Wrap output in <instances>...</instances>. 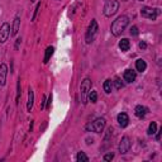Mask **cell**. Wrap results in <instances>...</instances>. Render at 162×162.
Listing matches in <instances>:
<instances>
[{"label":"cell","instance_id":"obj_16","mask_svg":"<svg viewBox=\"0 0 162 162\" xmlns=\"http://www.w3.org/2000/svg\"><path fill=\"white\" fill-rule=\"evenodd\" d=\"M129 47H131V42H129V39L122 38V41L119 42V48H121L123 52H125V51L129 49Z\"/></svg>","mask_w":162,"mask_h":162},{"label":"cell","instance_id":"obj_25","mask_svg":"<svg viewBox=\"0 0 162 162\" xmlns=\"http://www.w3.org/2000/svg\"><path fill=\"white\" fill-rule=\"evenodd\" d=\"M114 158V153H106L105 156H104V161H112Z\"/></svg>","mask_w":162,"mask_h":162},{"label":"cell","instance_id":"obj_9","mask_svg":"<svg viewBox=\"0 0 162 162\" xmlns=\"http://www.w3.org/2000/svg\"><path fill=\"white\" fill-rule=\"evenodd\" d=\"M6 75H8V66L5 63L0 65V86L6 84Z\"/></svg>","mask_w":162,"mask_h":162},{"label":"cell","instance_id":"obj_11","mask_svg":"<svg viewBox=\"0 0 162 162\" xmlns=\"http://www.w3.org/2000/svg\"><path fill=\"white\" fill-rule=\"evenodd\" d=\"M123 77H124V80L127 81V82H134V80H136V77H137V73H136V71H133V70H125V72H124V75H123Z\"/></svg>","mask_w":162,"mask_h":162},{"label":"cell","instance_id":"obj_20","mask_svg":"<svg viewBox=\"0 0 162 162\" xmlns=\"http://www.w3.org/2000/svg\"><path fill=\"white\" fill-rule=\"evenodd\" d=\"M76 160H77L79 162H88V161H89V157L86 156L84 152H79L77 156H76Z\"/></svg>","mask_w":162,"mask_h":162},{"label":"cell","instance_id":"obj_31","mask_svg":"<svg viewBox=\"0 0 162 162\" xmlns=\"http://www.w3.org/2000/svg\"><path fill=\"white\" fill-rule=\"evenodd\" d=\"M30 2H32V3H34V2H36V0H30Z\"/></svg>","mask_w":162,"mask_h":162},{"label":"cell","instance_id":"obj_14","mask_svg":"<svg viewBox=\"0 0 162 162\" xmlns=\"http://www.w3.org/2000/svg\"><path fill=\"white\" fill-rule=\"evenodd\" d=\"M19 27H20V17L17 15L14 18V22H13V27H12V33H10V36H17L18 30H19Z\"/></svg>","mask_w":162,"mask_h":162},{"label":"cell","instance_id":"obj_28","mask_svg":"<svg viewBox=\"0 0 162 162\" xmlns=\"http://www.w3.org/2000/svg\"><path fill=\"white\" fill-rule=\"evenodd\" d=\"M45 103H46V98H45V96H42V104H41V108H42V109L45 108Z\"/></svg>","mask_w":162,"mask_h":162},{"label":"cell","instance_id":"obj_33","mask_svg":"<svg viewBox=\"0 0 162 162\" xmlns=\"http://www.w3.org/2000/svg\"><path fill=\"white\" fill-rule=\"evenodd\" d=\"M139 2H144V0H139Z\"/></svg>","mask_w":162,"mask_h":162},{"label":"cell","instance_id":"obj_27","mask_svg":"<svg viewBox=\"0 0 162 162\" xmlns=\"http://www.w3.org/2000/svg\"><path fill=\"white\" fill-rule=\"evenodd\" d=\"M138 46H139V48H141V49H146V48H147V43L142 41V42H139Z\"/></svg>","mask_w":162,"mask_h":162},{"label":"cell","instance_id":"obj_13","mask_svg":"<svg viewBox=\"0 0 162 162\" xmlns=\"http://www.w3.org/2000/svg\"><path fill=\"white\" fill-rule=\"evenodd\" d=\"M33 103H34V93H33V90L29 88V90H28V101H27V109H28V112L32 110V108H33Z\"/></svg>","mask_w":162,"mask_h":162},{"label":"cell","instance_id":"obj_4","mask_svg":"<svg viewBox=\"0 0 162 162\" xmlns=\"http://www.w3.org/2000/svg\"><path fill=\"white\" fill-rule=\"evenodd\" d=\"M96 33H98V22H96L95 19H93L91 23L89 24L88 32H86V34H85V41H86L88 45H90V43L94 41Z\"/></svg>","mask_w":162,"mask_h":162},{"label":"cell","instance_id":"obj_32","mask_svg":"<svg viewBox=\"0 0 162 162\" xmlns=\"http://www.w3.org/2000/svg\"><path fill=\"white\" fill-rule=\"evenodd\" d=\"M122 2H128V0H122Z\"/></svg>","mask_w":162,"mask_h":162},{"label":"cell","instance_id":"obj_26","mask_svg":"<svg viewBox=\"0 0 162 162\" xmlns=\"http://www.w3.org/2000/svg\"><path fill=\"white\" fill-rule=\"evenodd\" d=\"M131 34H132V36H138V28H137L136 26H133V27L131 28Z\"/></svg>","mask_w":162,"mask_h":162},{"label":"cell","instance_id":"obj_12","mask_svg":"<svg viewBox=\"0 0 162 162\" xmlns=\"http://www.w3.org/2000/svg\"><path fill=\"white\" fill-rule=\"evenodd\" d=\"M147 113H148V108H146V106H143V105H137L136 109H134V114H136L138 118H144Z\"/></svg>","mask_w":162,"mask_h":162},{"label":"cell","instance_id":"obj_7","mask_svg":"<svg viewBox=\"0 0 162 162\" xmlns=\"http://www.w3.org/2000/svg\"><path fill=\"white\" fill-rule=\"evenodd\" d=\"M131 147H132V142H131V139H129V137L128 136H124L123 138H122V141H121V143H119V152L122 153V155H124V153H127L129 149H131Z\"/></svg>","mask_w":162,"mask_h":162},{"label":"cell","instance_id":"obj_30","mask_svg":"<svg viewBox=\"0 0 162 162\" xmlns=\"http://www.w3.org/2000/svg\"><path fill=\"white\" fill-rule=\"evenodd\" d=\"M161 132H162V128L157 132V137H156V138H157V141H160V138H161Z\"/></svg>","mask_w":162,"mask_h":162},{"label":"cell","instance_id":"obj_10","mask_svg":"<svg viewBox=\"0 0 162 162\" xmlns=\"http://www.w3.org/2000/svg\"><path fill=\"white\" fill-rule=\"evenodd\" d=\"M117 119H118V123H119V125L122 128H125L129 124V117L125 113H119V114H118Z\"/></svg>","mask_w":162,"mask_h":162},{"label":"cell","instance_id":"obj_23","mask_svg":"<svg viewBox=\"0 0 162 162\" xmlns=\"http://www.w3.org/2000/svg\"><path fill=\"white\" fill-rule=\"evenodd\" d=\"M114 84H115V88H117V89H122V88H123V82H122V80H121L119 77H115Z\"/></svg>","mask_w":162,"mask_h":162},{"label":"cell","instance_id":"obj_2","mask_svg":"<svg viewBox=\"0 0 162 162\" xmlns=\"http://www.w3.org/2000/svg\"><path fill=\"white\" fill-rule=\"evenodd\" d=\"M105 119L104 118H98V119H95L94 122L89 123L88 125H86V131H89V132H95V133H101L104 131V128H105Z\"/></svg>","mask_w":162,"mask_h":162},{"label":"cell","instance_id":"obj_19","mask_svg":"<svg viewBox=\"0 0 162 162\" xmlns=\"http://www.w3.org/2000/svg\"><path fill=\"white\" fill-rule=\"evenodd\" d=\"M156 132H157V124H156V122H152L148 127L147 133H148V136H153Z\"/></svg>","mask_w":162,"mask_h":162},{"label":"cell","instance_id":"obj_15","mask_svg":"<svg viewBox=\"0 0 162 162\" xmlns=\"http://www.w3.org/2000/svg\"><path fill=\"white\" fill-rule=\"evenodd\" d=\"M136 69H137V71H139V72L146 71V69H147L146 61H143V60H137V61H136Z\"/></svg>","mask_w":162,"mask_h":162},{"label":"cell","instance_id":"obj_17","mask_svg":"<svg viewBox=\"0 0 162 162\" xmlns=\"http://www.w3.org/2000/svg\"><path fill=\"white\" fill-rule=\"evenodd\" d=\"M103 89H104V91L106 93V94H110L112 93V89H113V81L112 80H105L104 81V84H103Z\"/></svg>","mask_w":162,"mask_h":162},{"label":"cell","instance_id":"obj_18","mask_svg":"<svg viewBox=\"0 0 162 162\" xmlns=\"http://www.w3.org/2000/svg\"><path fill=\"white\" fill-rule=\"evenodd\" d=\"M53 52H55V48H53V47H48V48L46 49V55H45V60H43V62L47 63V62L49 61V58L52 57Z\"/></svg>","mask_w":162,"mask_h":162},{"label":"cell","instance_id":"obj_3","mask_svg":"<svg viewBox=\"0 0 162 162\" xmlns=\"http://www.w3.org/2000/svg\"><path fill=\"white\" fill-rule=\"evenodd\" d=\"M118 9H119V2L118 0H108L104 5V15L105 17H113Z\"/></svg>","mask_w":162,"mask_h":162},{"label":"cell","instance_id":"obj_22","mask_svg":"<svg viewBox=\"0 0 162 162\" xmlns=\"http://www.w3.org/2000/svg\"><path fill=\"white\" fill-rule=\"evenodd\" d=\"M20 94H22V93H20V80H19V81H18V84H17V98H15V100H17L15 103H17V104H19Z\"/></svg>","mask_w":162,"mask_h":162},{"label":"cell","instance_id":"obj_24","mask_svg":"<svg viewBox=\"0 0 162 162\" xmlns=\"http://www.w3.org/2000/svg\"><path fill=\"white\" fill-rule=\"evenodd\" d=\"M39 9H41V3H38V4H37L36 10H34V14H33V17H32V20H34V19L37 18V14H38V12H39Z\"/></svg>","mask_w":162,"mask_h":162},{"label":"cell","instance_id":"obj_5","mask_svg":"<svg viewBox=\"0 0 162 162\" xmlns=\"http://www.w3.org/2000/svg\"><path fill=\"white\" fill-rule=\"evenodd\" d=\"M161 14V10L160 9H156V8H148V6H144L141 9V15L143 18H147V19H151V20H156V18Z\"/></svg>","mask_w":162,"mask_h":162},{"label":"cell","instance_id":"obj_1","mask_svg":"<svg viewBox=\"0 0 162 162\" xmlns=\"http://www.w3.org/2000/svg\"><path fill=\"white\" fill-rule=\"evenodd\" d=\"M129 24V18L127 15H121V17H118L114 22H113V24L110 27V30H112V33L113 36L115 37H119L123 32L125 30V28L128 27Z\"/></svg>","mask_w":162,"mask_h":162},{"label":"cell","instance_id":"obj_8","mask_svg":"<svg viewBox=\"0 0 162 162\" xmlns=\"http://www.w3.org/2000/svg\"><path fill=\"white\" fill-rule=\"evenodd\" d=\"M10 36V26L9 23H4L0 28V43H5Z\"/></svg>","mask_w":162,"mask_h":162},{"label":"cell","instance_id":"obj_21","mask_svg":"<svg viewBox=\"0 0 162 162\" xmlns=\"http://www.w3.org/2000/svg\"><path fill=\"white\" fill-rule=\"evenodd\" d=\"M89 100L91 103H96V100H98V94H96V91H89Z\"/></svg>","mask_w":162,"mask_h":162},{"label":"cell","instance_id":"obj_29","mask_svg":"<svg viewBox=\"0 0 162 162\" xmlns=\"http://www.w3.org/2000/svg\"><path fill=\"white\" fill-rule=\"evenodd\" d=\"M51 101H52V95H49V98H48V101H47V108L51 106Z\"/></svg>","mask_w":162,"mask_h":162},{"label":"cell","instance_id":"obj_6","mask_svg":"<svg viewBox=\"0 0 162 162\" xmlns=\"http://www.w3.org/2000/svg\"><path fill=\"white\" fill-rule=\"evenodd\" d=\"M81 103L85 105L86 104V99H88V93L91 90V80L86 77L82 82H81Z\"/></svg>","mask_w":162,"mask_h":162}]
</instances>
